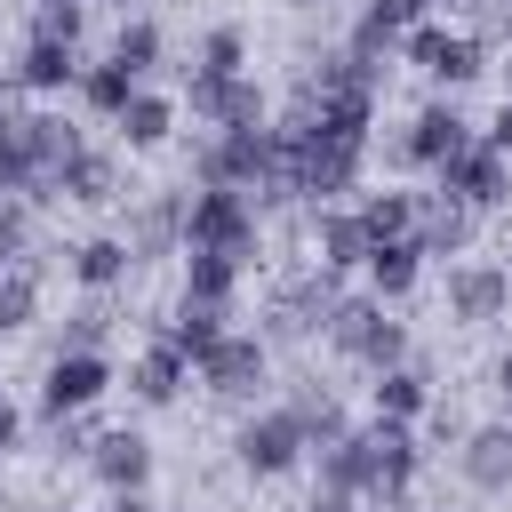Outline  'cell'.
Segmentation results:
<instances>
[{
    "mask_svg": "<svg viewBox=\"0 0 512 512\" xmlns=\"http://www.w3.org/2000/svg\"><path fill=\"white\" fill-rule=\"evenodd\" d=\"M112 64L144 80V72L160 64V24H152V16H128V24H120V40H112Z\"/></svg>",
    "mask_w": 512,
    "mask_h": 512,
    "instance_id": "cell-33",
    "label": "cell"
},
{
    "mask_svg": "<svg viewBox=\"0 0 512 512\" xmlns=\"http://www.w3.org/2000/svg\"><path fill=\"white\" fill-rule=\"evenodd\" d=\"M16 144H24V160L40 168V184L56 192V168H64V160H72L88 136H80L72 120H56V112H16Z\"/></svg>",
    "mask_w": 512,
    "mask_h": 512,
    "instance_id": "cell-15",
    "label": "cell"
},
{
    "mask_svg": "<svg viewBox=\"0 0 512 512\" xmlns=\"http://www.w3.org/2000/svg\"><path fill=\"white\" fill-rule=\"evenodd\" d=\"M0 128H16V112H8V96H0Z\"/></svg>",
    "mask_w": 512,
    "mask_h": 512,
    "instance_id": "cell-44",
    "label": "cell"
},
{
    "mask_svg": "<svg viewBox=\"0 0 512 512\" xmlns=\"http://www.w3.org/2000/svg\"><path fill=\"white\" fill-rule=\"evenodd\" d=\"M200 384L216 392V400H256L264 392V376H272V360H264V336H240V328H224L200 360Z\"/></svg>",
    "mask_w": 512,
    "mask_h": 512,
    "instance_id": "cell-5",
    "label": "cell"
},
{
    "mask_svg": "<svg viewBox=\"0 0 512 512\" xmlns=\"http://www.w3.org/2000/svg\"><path fill=\"white\" fill-rule=\"evenodd\" d=\"M184 248H224V256H256V200L232 184H200L184 192Z\"/></svg>",
    "mask_w": 512,
    "mask_h": 512,
    "instance_id": "cell-2",
    "label": "cell"
},
{
    "mask_svg": "<svg viewBox=\"0 0 512 512\" xmlns=\"http://www.w3.org/2000/svg\"><path fill=\"white\" fill-rule=\"evenodd\" d=\"M224 320H232L224 304H192V296H176V312L160 320V336H168V344H176L184 360H200V352H208V344L224 336Z\"/></svg>",
    "mask_w": 512,
    "mask_h": 512,
    "instance_id": "cell-27",
    "label": "cell"
},
{
    "mask_svg": "<svg viewBox=\"0 0 512 512\" xmlns=\"http://www.w3.org/2000/svg\"><path fill=\"white\" fill-rule=\"evenodd\" d=\"M16 440H24V416H16V408H8V400H0V456H8V448H16Z\"/></svg>",
    "mask_w": 512,
    "mask_h": 512,
    "instance_id": "cell-41",
    "label": "cell"
},
{
    "mask_svg": "<svg viewBox=\"0 0 512 512\" xmlns=\"http://www.w3.org/2000/svg\"><path fill=\"white\" fill-rule=\"evenodd\" d=\"M240 64H248V40H240L232 24H216V32L200 40V64H192V72H216V80H224V72H240Z\"/></svg>",
    "mask_w": 512,
    "mask_h": 512,
    "instance_id": "cell-37",
    "label": "cell"
},
{
    "mask_svg": "<svg viewBox=\"0 0 512 512\" xmlns=\"http://www.w3.org/2000/svg\"><path fill=\"white\" fill-rule=\"evenodd\" d=\"M320 456V488H344V496H376V432H360V424H344L328 448H312Z\"/></svg>",
    "mask_w": 512,
    "mask_h": 512,
    "instance_id": "cell-13",
    "label": "cell"
},
{
    "mask_svg": "<svg viewBox=\"0 0 512 512\" xmlns=\"http://www.w3.org/2000/svg\"><path fill=\"white\" fill-rule=\"evenodd\" d=\"M168 128H176V104H168V96H144V88H136V96L120 104V144H128V152H160Z\"/></svg>",
    "mask_w": 512,
    "mask_h": 512,
    "instance_id": "cell-28",
    "label": "cell"
},
{
    "mask_svg": "<svg viewBox=\"0 0 512 512\" xmlns=\"http://www.w3.org/2000/svg\"><path fill=\"white\" fill-rule=\"evenodd\" d=\"M128 264H136V256H128V240H120V232H96V240H80V248H72V280H80V288H96V296H112V288L128 280Z\"/></svg>",
    "mask_w": 512,
    "mask_h": 512,
    "instance_id": "cell-25",
    "label": "cell"
},
{
    "mask_svg": "<svg viewBox=\"0 0 512 512\" xmlns=\"http://www.w3.org/2000/svg\"><path fill=\"white\" fill-rule=\"evenodd\" d=\"M456 464H464V480H472V488L504 496V488H512V424H472V432H464V448H456Z\"/></svg>",
    "mask_w": 512,
    "mask_h": 512,
    "instance_id": "cell-16",
    "label": "cell"
},
{
    "mask_svg": "<svg viewBox=\"0 0 512 512\" xmlns=\"http://www.w3.org/2000/svg\"><path fill=\"white\" fill-rule=\"evenodd\" d=\"M400 56H408L416 72L448 80V88H464V80H480V72H488L480 40H472V32H448V24H408V32H400Z\"/></svg>",
    "mask_w": 512,
    "mask_h": 512,
    "instance_id": "cell-6",
    "label": "cell"
},
{
    "mask_svg": "<svg viewBox=\"0 0 512 512\" xmlns=\"http://www.w3.org/2000/svg\"><path fill=\"white\" fill-rule=\"evenodd\" d=\"M56 200H120V168H112V152H96V144H80L64 168H56Z\"/></svg>",
    "mask_w": 512,
    "mask_h": 512,
    "instance_id": "cell-24",
    "label": "cell"
},
{
    "mask_svg": "<svg viewBox=\"0 0 512 512\" xmlns=\"http://www.w3.org/2000/svg\"><path fill=\"white\" fill-rule=\"evenodd\" d=\"M424 256H464V240H472V208L464 200H448V192H432V200H416V232H408Z\"/></svg>",
    "mask_w": 512,
    "mask_h": 512,
    "instance_id": "cell-18",
    "label": "cell"
},
{
    "mask_svg": "<svg viewBox=\"0 0 512 512\" xmlns=\"http://www.w3.org/2000/svg\"><path fill=\"white\" fill-rule=\"evenodd\" d=\"M504 16H512V0H504Z\"/></svg>",
    "mask_w": 512,
    "mask_h": 512,
    "instance_id": "cell-47",
    "label": "cell"
},
{
    "mask_svg": "<svg viewBox=\"0 0 512 512\" xmlns=\"http://www.w3.org/2000/svg\"><path fill=\"white\" fill-rule=\"evenodd\" d=\"M232 456H240V472H256V480H280V472H296L312 448H304V424H296V408H256V416L232 432Z\"/></svg>",
    "mask_w": 512,
    "mask_h": 512,
    "instance_id": "cell-3",
    "label": "cell"
},
{
    "mask_svg": "<svg viewBox=\"0 0 512 512\" xmlns=\"http://www.w3.org/2000/svg\"><path fill=\"white\" fill-rule=\"evenodd\" d=\"M192 120H208V128H264V88L248 80V72H192Z\"/></svg>",
    "mask_w": 512,
    "mask_h": 512,
    "instance_id": "cell-9",
    "label": "cell"
},
{
    "mask_svg": "<svg viewBox=\"0 0 512 512\" xmlns=\"http://www.w3.org/2000/svg\"><path fill=\"white\" fill-rule=\"evenodd\" d=\"M328 344H336L344 360H360L368 376L392 368V360H408V328L392 320L384 296H336V312H328Z\"/></svg>",
    "mask_w": 512,
    "mask_h": 512,
    "instance_id": "cell-1",
    "label": "cell"
},
{
    "mask_svg": "<svg viewBox=\"0 0 512 512\" xmlns=\"http://www.w3.org/2000/svg\"><path fill=\"white\" fill-rule=\"evenodd\" d=\"M184 368H192V360H184L168 336H152V344L136 352V368H128V392H136L144 408H168V400L184 392Z\"/></svg>",
    "mask_w": 512,
    "mask_h": 512,
    "instance_id": "cell-19",
    "label": "cell"
},
{
    "mask_svg": "<svg viewBox=\"0 0 512 512\" xmlns=\"http://www.w3.org/2000/svg\"><path fill=\"white\" fill-rule=\"evenodd\" d=\"M360 272H368V296L400 304V296L416 288V272H424V248H416V240H376V248L360 256Z\"/></svg>",
    "mask_w": 512,
    "mask_h": 512,
    "instance_id": "cell-22",
    "label": "cell"
},
{
    "mask_svg": "<svg viewBox=\"0 0 512 512\" xmlns=\"http://www.w3.org/2000/svg\"><path fill=\"white\" fill-rule=\"evenodd\" d=\"M104 512H152V504H144V488H112V504H104Z\"/></svg>",
    "mask_w": 512,
    "mask_h": 512,
    "instance_id": "cell-42",
    "label": "cell"
},
{
    "mask_svg": "<svg viewBox=\"0 0 512 512\" xmlns=\"http://www.w3.org/2000/svg\"><path fill=\"white\" fill-rule=\"evenodd\" d=\"M104 336H112V304H104V296L88 288V304H80V312L64 320V344H56V352H96Z\"/></svg>",
    "mask_w": 512,
    "mask_h": 512,
    "instance_id": "cell-34",
    "label": "cell"
},
{
    "mask_svg": "<svg viewBox=\"0 0 512 512\" xmlns=\"http://www.w3.org/2000/svg\"><path fill=\"white\" fill-rule=\"evenodd\" d=\"M368 432H376V504H408V480H416V464H424V448H416V424H392V416H376Z\"/></svg>",
    "mask_w": 512,
    "mask_h": 512,
    "instance_id": "cell-14",
    "label": "cell"
},
{
    "mask_svg": "<svg viewBox=\"0 0 512 512\" xmlns=\"http://www.w3.org/2000/svg\"><path fill=\"white\" fill-rule=\"evenodd\" d=\"M288 408H296V424H304V448H328V440L344 432V408L328 400V384H304Z\"/></svg>",
    "mask_w": 512,
    "mask_h": 512,
    "instance_id": "cell-32",
    "label": "cell"
},
{
    "mask_svg": "<svg viewBox=\"0 0 512 512\" xmlns=\"http://www.w3.org/2000/svg\"><path fill=\"white\" fill-rule=\"evenodd\" d=\"M432 8H464V0H432Z\"/></svg>",
    "mask_w": 512,
    "mask_h": 512,
    "instance_id": "cell-45",
    "label": "cell"
},
{
    "mask_svg": "<svg viewBox=\"0 0 512 512\" xmlns=\"http://www.w3.org/2000/svg\"><path fill=\"white\" fill-rule=\"evenodd\" d=\"M48 440H56V456H88V448H96L88 408H80V416H48Z\"/></svg>",
    "mask_w": 512,
    "mask_h": 512,
    "instance_id": "cell-38",
    "label": "cell"
},
{
    "mask_svg": "<svg viewBox=\"0 0 512 512\" xmlns=\"http://www.w3.org/2000/svg\"><path fill=\"white\" fill-rule=\"evenodd\" d=\"M312 240H320V264H328V272H352V264L368 256V232H360L352 208H320V216H312Z\"/></svg>",
    "mask_w": 512,
    "mask_h": 512,
    "instance_id": "cell-29",
    "label": "cell"
},
{
    "mask_svg": "<svg viewBox=\"0 0 512 512\" xmlns=\"http://www.w3.org/2000/svg\"><path fill=\"white\" fill-rule=\"evenodd\" d=\"M464 144H472V120H464L456 104H424V112L400 128V144H392V152H400V168H440V160H448V152H464Z\"/></svg>",
    "mask_w": 512,
    "mask_h": 512,
    "instance_id": "cell-10",
    "label": "cell"
},
{
    "mask_svg": "<svg viewBox=\"0 0 512 512\" xmlns=\"http://www.w3.org/2000/svg\"><path fill=\"white\" fill-rule=\"evenodd\" d=\"M16 256H32V200L0 192V272H8Z\"/></svg>",
    "mask_w": 512,
    "mask_h": 512,
    "instance_id": "cell-36",
    "label": "cell"
},
{
    "mask_svg": "<svg viewBox=\"0 0 512 512\" xmlns=\"http://www.w3.org/2000/svg\"><path fill=\"white\" fill-rule=\"evenodd\" d=\"M104 8H136V0H104Z\"/></svg>",
    "mask_w": 512,
    "mask_h": 512,
    "instance_id": "cell-46",
    "label": "cell"
},
{
    "mask_svg": "<svg viewBox=\"0 0 512 512\" xmlns=\"http://www.w3.org/2000/svg\"><path fill=\"white\" fill-rule=\"evenodd\" d=\"M72 80H80V48H72V40H24V56H16V88L56 96V88H72Z\"/></svg>",
    "mask_w": 512,
    "mask_h": 512,
    "instance_id": "cell-21",
    "label": "cell"
},
{
    "mask_svg": "<svg viewBox=\"0 0 512 512\" xmlns=\"http://www.w3.org/2000/svg\"><path fill=\"white\" fill-rule=\"evenodd\" d=\"M240 256H224V248H184V296L192 304H224L232 312V296H240Z\"/></svg>",
    "mask_w": 512,
    "mask_h": 512,
    "instance_id": "cell-23",
    "label": "cell"
},
{
    "mask_svg": "<svg viewBox=\"0 0 512 512\" xmlns=\"http://www.w3.org/2000/svg\"><path fill=\"white\" fill-rule=\"evenodd\" d=\"M128 256L136 264H160V256H184V192H152V200H136V216H128Z\"/></svg>",
    "mask_w": 512,
    "mask_h": 512,
    "instance_id": "cell-11",
    "label": "cell"
},
{
    "mask_svg": "<svg viewBox=\"0 0 512 512\" xmlns=\"http://www.w3.org/2000/svg\"><path fill=\"white\" fill-rule=\"evenodd\" d=\"M304 512H360V496H344V488H320Z\"/></svg>",
    "mask_w": 512,
    "mask_h": 512,
    "instance_id": "cell-40",
    "label": "cell"
},
{
    "mask_svg": "<svg viewBox=\"0 0 512 512\" xmlns=\"http://www.w3.org/2000/svg\"><path fill=\"white\" fill-rule=\"evenodd\" d=\"M360 232H368V248L376 240H408L416 232V192H400V184H384V192H360Z\"/></svg>",
    "mask_w": 512,
    "mask_h": 512,
    "instance_id": "cell-26",
    "label": "cell"
},
{
    "mask_svg": "<svg viewBox=\"0 0 512 512\" xmlns=\"http://www.w3.org/2000/svg\"><path fill=\"white\" fill-rule=\"evenodd\" d=\"M72 88H80V104H88V112L120 120V104H128V96H136L144 80H136V72H120V64L104 56V64H80V80H72Z\"/></svg>",
    "mask_w": 512,
    "mask_h": 512,
    "instance_id": "cell-30",
    "label": "cell"
},
{
    "mask_svg": "<svg viewBox=\"0 0 512 512\" xmlns=\"http://www.w3.org/2000/svg\"><path fill=\"white\" fill-rule=\"evenodd\" d=\"M368 400H376V416H392V424H416V416L432 408V376H424L416 360H392V368H376Z\"/></svg>",
    "mask_w": 512,
    "mask_h": 512,
    "instance_id": "cell-20",
    "label": "cell"
},
{
    "mask_svg": "<svg viewBox=\"0 0 512 512\" xmlns=\"http://www.w3.org/2000/svg\"><path fill=\"white\" fill-rule=\"evenodd\" d=\"M496 392H504V400H512V344H504V352H496Z\"/></svg>",
    "mask_w": 512,
    "mask_h": 512,
    "instance_id": "cell-43",
    "label": "cell"
},
{
    "mask_svg": "<svg viewBox=\"0 0 512 512\" xmlns=\"http://www.w3.org/2000/svg\"><path fill=\"white\" fill-rule=\"evenodd\" d=\"M336 280H344V272H328V264H320V272H304L296 288H280V296L264 304V336H272V344H296V336L328 328V312H336V296H344Z\"/></svg>",
    "mask_w": 512,
    "mask_h": 512,
    "instance_id": "cell-7",
    "label": "cell"
},
{
    "mask_svg": "<svg viewBox=\"0 0 512 512\" xmlns=\"http://www.w3.org/2000/svg\"><path fill=\"white\" fill-rule=\"evenodd\" d=\"M88 472H96L104 488H144V480H152V440H144V432H96Z\"/></svg>",
    "mask_w": 512,
    "mask_h": 512,
    "instance_id": "cell-17",
    "label": "cell"
},
{
    "mask_svg": "<svg viewBox=\"0 0 512 512\" xmlns=\"http://www.w3.org/2000/svg\"><path fill=\"white\" fill-rule=\"evenodd\" d=\"M512 304V272L504 264H456L448 272V320L456 328H488Z\"/></svg>",
    "mask_w": 512,
    "mask_h": 512,
    "instance_id": "cell-12",
    "label": "cell"
},
{
    "mask_svg": "<svg viewBox=\"0 0 512 512\" xmlns=\"http://www.w3.org/2000/svg\"><path fill=\"white\" fill-rule=\"evenodd\" d=\"M32 312H40V264H32V256H16V264L0 272V336L32 328Z\"/></svg>",
    "mask_w": 512,
    "mask_h": 512,
    "instance_id": "cell-31",
    "label": "cell"
},
{
    "mask_svg": "<svg viewBox=\"0 0 512 512\" xmlns=\"http://www.w3.org/2000/svg\"><path fill=\"white\" fill-rule=\"evenodd\" d=\"M432 192L464 200L472 216H480V208H504V200H512V160H504V152H488V144L472 136L464 152H448V160L432 168Z\"/></svg>",
    "mask_w": 512,
    "mask_h": 512,
    "instance_id": "cell-4",
    "label": "cell"
},
{
    "mask_svg": "<svg viewBox=\"0 0 512 512\" xmlns=\"http://www.w3.org/2000/svg\"><path fill=\"white\" fill-rule=\"evenodd\" d=\"M104 392H112L104 352H56L48 376H40V416H80V408H96Z\"/></svg>",
    "mask_w": 512,
    "mask_h": 512,
    "instance_id": "cell-8",
    "label": "cell"
},
{
    "mask_svg": "<svg viewBox=\"0 0 512 512\" xmlns=\"http://www.w3.org/2000/svg\"><path fill=\"white\" fill-rule=\"evenodd\" d=\"M480 144H488V152H504V160H512V96H504V112H496V120H488V128H480Z\"/></svg>",
    "mask_w": 512,
    "mask_h": 512,
    "instance_id": "cell-39",
    "label": "cell"
},
{
    "mask_svg": "<svg viewBox=\"0 0 512 512\" xmlns=\"http://www.w3.org/2000/svg\"><path fill=\"white\" fill-rule=\"evenodd\" d=\"M80 32H88V0H40L32 8V40H72L80 48Z\"/></svg>",
    "mask_w": 512,
    "mask_h": 512,
    "instance_id": "cell-35",
    "label": "cell"
}]
</instances>
